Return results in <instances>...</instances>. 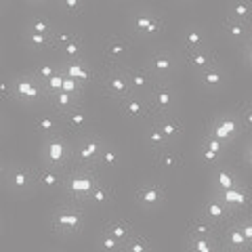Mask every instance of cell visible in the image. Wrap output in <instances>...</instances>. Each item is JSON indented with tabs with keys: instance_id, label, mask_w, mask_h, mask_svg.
<instances>
[{
	"instance_id": "obj_5",
	"label": "cell",
	"mask_w": 252,
	"mask_h": 252,
	"mask_svg": "<svg viewBox=\"0 0 252 252\" xmlns=\"http://www.w3.org/2000/svg\"><path fill=\"white\" fill-rule=\"evenodd\" d=\"M206 135L217 139L219 143H223L225 147H231L235 143V139L240 135H244L240 120H238V114H220L217 118H212L208 122Z\"/></svg>"
},
{
	"instance_id": "obj_27",
	"label": "cell",
	"mask_w": 252,
	"mask_h": 252,
	"mask_svg": "<svg viewBox=\"0 0 252 252\" xmlns=\"http://www.w3.org/2000/svg\"><path fill=\"white\" fill-rule=\"evenodd\" d=\"M181 46H183L185 53H191V51H202V49H208V36L202 28H187L183 30L181 34Z\"/></svg>"
},
{
	"instance_id": "obj_46",
	"label": "cell",
	"mask_w": 252,
	"mask_h": 252,
	"mask_svg": "<svg viewBox=\"0 0 252 252\" xmlns=\"http://www.w3.org/2000/svg\"><path fill=\"white\" fill-rule=\"evenodd\" d=\"M238 120H240V126L244 132H248V135H252V107L248 103H244L240 114H238Z\"/></svg>"
},
{
	"instance_id": "obj_29",
	"label": "cell",
	"mask_w": 252,
	"mask_h": 252,
	"mask_svg": "<svg viewBox=\"0 0 252 252\" xmlns=\"http://www.w3.org/2000/svg\"><path fill=\"white\" fill-rule=\"evenodd\" d=\"M185 63L189 65V69H193L195 74H200L202 69H206L210 65H215L217 63V57L215 53L208 49H202V51H191V53H185Z\"/></svg>"
},
{
	"instance_id": "obj_34",
	"label": "cell",
	"mask_w": 252,
	"mask_h": 252,
	"mask_svg": "<svg viewBox=\"0 0 252 252\" xmlns=\"http://www.w3.org/2000/svg\"><path fill=\"white\" fill-rule=\"evenodd\" d=\"M112 200H114V187L103 183V181H99L91 191V195L86 198L84 206H105V204H109Z\"/></svg>"
},
{
	"instance_id": "obj_7",
	"label": "cell",
	"mask_w": 252,
	"mask_h": 252,
	"mask_svg": "<svg viewBox=\"0 0 252 252\" xmlns=\"http://www.w3.org/2000/svg\"><path fill=\"white\" fill-rule=\"evenodd\" d=\"M145 67L149 69V74L154 76V80H162V82H168V78L177 72L179 67V59L177 55L168 51V49H158L147 57L145 61Z\"/></svg>"
},
{
	"instance_id": "obj_26",
	"label": "cell",
	"mask_w": 252,
	"mask_h": 252,
	"mask_svg": "<svg viewBox=\"0 0 252 252\" xmlns=\"http://www.w3.org/2000/svg\"><path fill=\"white\" fill-rule=\"evenodd\" d=\"M59 69L67 78L80 82L82 86H86L93 80V67L84 59H80V61H63V63H59Z\"/></svg>"
},
{
	"instance_id": "obj_38",
	"label": "cell",
	"mask_w": 252,
	"mask_h": 252,
	"mask_svg": "<svg viewBox=\"0 0 252 252\" xmlns=\"http://www.w3.org/2000/svg\"><path fill=\"white\" fill-rule=\"evenodd\" d=\"M215 235H219V229L215 225H210L206 219L195 217L191 223H189L187 238H215Z\"/></svg>"
},
{
	"instance_id": "obj_36",
	"label": "cell",
	"mask_w": 252,
	"mask_h": 252,
	"mask_svg": "<svg viewBox=\"0 0 252 252\" xmlns=\"http://www.w3.org/2000/svg\"><path fill=\"white\" fill-rule=\"evenodd\" d=\"M118 164H120V152H118L112 143H107V141H105V145H103V149H101V156L97 160V166H94V170H97V172H101V170H114V168H118Z\"/></svg>"
},
{
	"instance_id": "obj_23",
	"label": "cell",
	"mask_w": 252,
	"mask_h": 252,
	"mask_svg": "<svg viewBox=\"0 0 252 252\" xmlns=\"http://www.w3.org/2000/svg\"><path fill=\"white\" fill-rule=\"evenodd\" d=\"M225 149L227 147L223 143H219L217 139L204 135L202 143H200V160L206 164L208 168H215V166H219V164H220V160H223Z\"/></svg>"
},
{
	"instance_id": "obj_41",
	"label": "cell",
	"mask_w": 252,
	"mask_h": 252,
	"mask_svg": "<svg viewBox=\"0 0 252 252\" xmlns=\"http://www.w3.org/2000/svg\"><path fill=\"white\" fill-rule=\"evenodd\" d=\"M145 145H147V147H152V152H160V149L168 147L170 143L166 141V137H164L162 132L152 124V126L147 128V132H145Z\"/></svg>"
},
{
	"instance_id": "obj_57",
	"label": "cell",
	"mask_w": 252,
	"mask_h": 252,
	"mask_svg": "<svg viewBox=\"0 0 252 252\" xmlns=\"http://www.w3.org/2000/svg\"><path fill=\"white\" fill-rule=\"evenodd\" d=\"M4 9V2H0V11H2Z\"/></svg>"
},
{
	"instance_id": "obj_4",
	"label": "cell",
	"mask_w": 252,
	"mask_h": 252,
	"mask_svg": "<svg viewBox=\"0 0 252 252\" xmlns=\"http://www.w3.org/2000/svg\"><path fill=\"white\" fill-rule=\"evenodd\" d=\"M103 145H105V141L99 135H94V132H86V135L78 137L74 143V166L94 170Z\"/></svg>"
},
{
	"instance_id": "obj_19",
	"label": "cell",
	"mask_w": 252,
	"mask_h": 252,
	"mask_svg": "<svg viewBox=\"0 0 252 252\" xmlns=\"http://www.w3.org/2000/svg\"><path fill=\"white\" fill-rule=\"evenodd\" d=\"M219 195L220 200L227 204V208H229L235 217L244 215L248 208H250V202H252V195H250V189L246 183H242L240 187L231 189V191H225V193H215Z\"/></svg>"
},
{
	"instance_id": "obj_3",
	"label": "cell",
	"mask_w": 252,
	"mask_h": 252,
	"mask_svg": "<svg viewBox=\"0 0 252 252\" xmlns=\"http://www.w3.org/2000/svg\"><path fill=\"white\" fill-rule=\"evenodd\" d=\"M40 158L44 166H53L59 170H69L74 166V143L65 135H55L42 139Z\"/></svg>"
},
{
	"instance_id": "obj_22",
	"label": "cell",
	"mask_w": 252,
	"mask_h": 252,
	"mask_svg": "<svg viewBox=\"0 0 252 252\" xmlns=\"http://www.w3.org/2000/svg\"><path fill=\"white\" fill-rule=\"evenodd\" d=\"M128 53H130V44H128V40H126V38H122V36L109 38V40L105 42V49H103L105 61H107L112 67H120L122 63L126 61V57H128Z\"/></svg>"
},
{
	"instance_id": "obj_25",
	"label": "cell",
	"mask_w": 252,
	"mask_h": 252,
	"mask_svg": "<svg viewBox=\"0 0 252 252\" xmlns=\"http://www.w3.org/2000/svg\"><path fill=\"white\" fill-rule=\"evenodd\" d=\"M152 120H154V126H156V128L160 130L164 137H166L168 143H172V141H177L181 135H183V122H181L175 114L154 116Z\"/></svg>"
},
{
	"instance_id": "obj_16",
	"label": "cell",
	"mask_w": 252,
	"mask_h": 252,
	"mask_svg": "<svg viewBox=\"0 0 252 252\" xmlns=\"http://www.w3.org/2000/svg\"><path fill=\"white\" fill-rule=\"evenodd\" d=\"M120 109L124 118L128 120H137V122H143V120H149L154 118V112L149 107V101L145 94H137V93H130L120 101Z\"/></svg>"
},
{
	"instance_id": "obj_9",
	"label": "cell",
	"mask_w": 252,
	"mask_h": 252,
	"mask_svg": "<svg viewBox=\"0 0 252 252\" xmlns=\"http://www.w3.org/2000/svg\"><path fill=\"white\" fill-rule=\"evenodd\" d=\"M145 97L149 101V107H152L154 116H164V114H172V112H175L177 93H175V89H172V84L158 80Z\"/></svg>"
},
{
	"instance_id": "obj_17",
	"label": "cell",
	"mask_w": 252,
	"mask_h": 252,
	"mask_svg": "<svg viewBox=\"0 0 252 252\" xmlns=\"http://www.w3.org/2000/svg\"><path fill=\"white\" fill-rule=\"evenodd\" d=\"M210 183H212V193H225V191H231V189L240 187L244 181L240 179V175L229 166H215L212 168V177H210Z\"/></svg>"
},
{
	"instance_id": "obj_6",
	"label": "cell",
	"mask_w": 252,
	"mask_h": 252,
	"mask_svg": "<svg viewBox=\"0 0 252 252\" xmlns=\"http://www.w3.org/2000/svg\"><path fill=\"white\" fill-rule=\"evenodd\" d=\"M11 84H13V99H17L23 105H36L46 101L44 86L32 76V72L13 78Z\"/></svg>"
},
{
	"instance_id": "obj_32",
	"label": "cell",
	"mask_w": 252,
	"mask_h": 252,
	"mask_svg": "<svg viewBox=\"0 0 252 252\" xmlns=\"http://www.w3.org/2000/svg\"><path fill=\"white\" fill-rule=\"evenodd\" d=\"M223 32H225V36L229 38L231 42H235L238 46L244 44V40L250 36V32H252V26H248V23H242V21H235V19H227L223 21Z\"/></svg>"
},
{
	"instance_id": "obj_53",
	"label": "cell",
	"mask_w": 252,
	"mask_h": 252,
	"mask_svg": "<svg viewBox=\"0 0 252 252\" xmlns=\"http://www.w3.org/2000/svg\"><path fill=\"white\" fill-rule=\"evenodd\" d=\"M242 61L248 69H252V51H242Z\"/></svg>"
},
{
	"instance_id": "obj_40",
	"label": "cell",
	"mask_w": 252,
	"mask_h": 252,
	"mask_svg": "<svg viewBox=\"0 0 252 252\" xmlns=\"http://www.w3.org/2000/svg\"><path fill=\"white\" fill-rule=\"evenodd\" d=\"M26 32H34V34H46V36H53L57 28H55V23L46 17V15H34V17H30L28 26H26Z\"/></svg>"
},
{
	"instance_id": "obj_2",
	"label": "cell",
	"mask_w": 252,
	"mask_h": 252,
	"mask_svg": "<svg viewBox=\"0 0 252 252\" xmlns=\"http://www.w3.org/2000/svg\"><path fill=\"white\" fill-rule=\"evenodd\" d=\"M86 225V215L82 204L74 202H63L57 204L51 212V227L57 235H65V238H74Z\"/></svg>"
},
{
	"instance_id": "obj_24",
	"label": "cell",
	"mask_w": 252,
	"mask_h": 252,
	"mask_svg": "<svg viewBox=\"0 0 252 252\" xmlns=\"http://www.w3.org/2000/svg\"><path fill=\"white\" fill-rule=\"evenodd\" d=\"M126 76H128L130 93H137V94H147L149 91H152V86L156 84L154 76L149 74V69H147L145 65L126 69Z\"/></svg>"
},
{
	"instance_id": "obj_11",
	"label": "cell",
	"mask_w": 252,
	"mask_h": 252,
	"mask_svg": "<svg viewBox=\"0 0 252 252\" xmlns=\"http://www.w3.org/2000/svg\"><path fill=\"white\" fill-rule=\"evenodd\" d=\"M55 49L63 55V61H80L84 59V42L82 38L67 30H57L53 34Z\"/></svg>"
},
{
	"instance_id": "obj_31",
	"label": "cell",
	"mask_w": 252,
	"mask_h": 252,
	"mask_svg": "<svg viewBox=\"0 0 252 252\" xmlns=\"http://www.w3.org/2000/svg\"><path fill=\"white\" fill-rule=\"evenodd\" d=\"M46 103L51 105L53 112H57V114H65L69 112V109H74L78 105H82V99H78V97H72V94H67V93H53L46 97Z\"/></svg>"
},
{
	"instance_id": "obj_58",
	"label": "cell",
	"mask_w": 252,
	"mask_h": 252,
	"mask_svg": "<svg viewBox=\"0 0 252 252\" xmlns=\"http://www.w3.org/2000/svg\"><path fill=\"white\" fill-rule=\"evenodd\" d=\"M246 103H248V105H250V107H252V99H250V101H246Z\"/></svg>"
},
{
	"instance_id": "obj_50",
	"label": "cell",
	"mask_w": 252,
	"mask_h": 252,
	"mask_svg": "<svg viewBox=\"0 0 252 252\" xmlns=\"http://www.w3.org/2000/svg\"><path fill=\"white\" fill-rule=\"evenodd\" d=\"M0 97L2 99H13V84L9 80L0 82Z\"/></svg>"
},
{
	"instance_id": "obj_33",
	"label": "cell",
	"mask_w": 252,
	"mask_h": 252,
	"mask_svg": "<svg viewBox=\"0 0 252 252\" xmlns=\"http://www.w3.org/2000/svg\"><path fill=\"white\" fill-rule=\"evenodd\" d=\"M105 231L124 246V244L130 240V235L135 233V227H132L130 220H126V219H114V220H109V223H107Z\"/></svg>"
},
{
	"instance_id": "obj_42",
	"label": "cell",
	"mask_w": 252,
	"mask_h": 252,
	"mask_svg": "<svg viewBox=\"0 0 252 252\" xmlns=\"http://www.w3.org/2000/svg\"><path fill=\"white\" fill-rule=\"evenodd\" d=\"M122 252H152V242L141 233H132L130 240L122 246Z\"/></svg>"
},
{
	"instance_id": "obj_43",
	"label": "cell",
	"mask_w": 252,
	"mask_h": 252,
	"mask_svg": "<svg viewBox=\"0 0 252 252\" xmlns=\"http://www.w3.org/2000/svg\"><path fill=\"white\" fill-rule=\"evenodd\" d=\"M57 69H59L57 63H46V61H44V63H38V65L32 69V76H34L36 80L44 86V82L49 80V78H51L55 72H57Z\"/></svg>"
},
{
	"instance_id": "obj_8",
	"label": "cell",
	"mask_w": 252,
	"mask_h": 252,
	"mask_svg": "<svg viewBox=\"0 0 252 252\" xmlns=\"http://www.w3.org/2000/svg\"><path fill=\"white\" fill-rule=\"evenodd\" d=\"M128 26H130L132 32H135V36H139V38H156L164 32L166 21H164L160 15L152 13V11L139 9V11H135L130 15Z\"/></svg>"
},
{
	"instance_id": "obj_54",
	"label": "cell",
	"mask_w": 252,
	"mask_h": 252,
	"mask_svg": "<svg viewBox=\"0 0 252 252\" xmlns=\"http://www.w3.org/2000/svg\"><path fill=\"white\" fill-rule=\"evenodd\" d=\"M242 51H252V32H250V36L246 38V40H244V44L240 46V53Z\"/></svg>"
},
{
	"instance_id": "obj_37",
	"label": "cell",
	"mask_w": 252,
	"mask_h": 252,
	"mask_svg": "<svg viewBox=\"0 0 252 252\" xmlns=\"http://www.w3.org/2000/svg\"><path fill=\"white\" fill-rule=\"evenodd\" d=\"M23 40H26V46H28L30 51H36V53H46V51H53L55 49L53 36H46V34H34V32H26V34H23Z\"/></svg>"
},
{
	"instance_id": "obj_48",
	"label": "cell",
	"mask_w": 252,
	"mask_h": 252,
	"mask_svg": "<svg viewBox=\"0 0 252 252\" xmlns=\"http://www.w3.org/2000/svg\"><path fill=\"white\" fill-rule=\"evenodd\" d=\"M235 223H238L240 231L244 233V238H246L252 244V215H240V217H235Z\"/></svg>"
},
{
	"instance_id": "obj_28",
	"label": "cell",
	"mask_w": 252,
	"mask_h": 252,
	"mask_svg": "<svg viewBox=\"0 0 252 252\" xmlns=\"http://www.w3.org/2000/svg\"><path fill=\"white\" fill-rule=\"evenodd\" d=\"M198 76V82L204 86V89H208V91H219V89H223L225 82H227V74H225V69L219 65V63H215V65H210L206 69H202L200 74H195Z\"/></svg>"
},
{
	"instance_id": "obj_47",
	"label": "cell",
	"mask_w": 252,
	"mask_h": 252,
	"mask_svg": "<svg viewBox=\"0 0 252 252\" xmlns=\"http://www.w3.org/2000/svg\"><path fill=\"white\" fill-rule=\"evenodd\" d=\"M61 86H63V72H61V69H57V72H55V74L49 78V80L44 82L46 97H49V94H53V93H59Z\"/></svg>"
},
{
	"instance_id": "obj_56",
	"label": "cell",
	"mask_w": 252,
	"mask_h": 252,
	"mask_svg": "<svg viewBox=\"0 0 252 252\" xmlns=\"http://www.w3.org/2000/svg\"><path fill=\"white\" fill-rule=\"evenodd\" d=\"M219 252H233V250H229V248H225V246H220V250Z\"/></svg>"
},
{
	"instance_id": "obj_55",
	"label": "cell",
	"mask_w": 252,
	"mask_h": 252,
	"mask_svg": "<svg viewBox=\"0 0 252 252\" xmlns=\"http://www.w3.org/2000/svg\"><path fill=\"white\" fill-rule=\"evenodd\" d=\"M4 130H6V124H4V120H2V116H0V137L4 135Z\"/></svg>"
},
{
	"instance_id": "obj_44",
	"label": "cell",
	"mask_w": 252,
	"mask_h": 252,
	"mask_svg": "<svg viewBox=\"0 0 252 252\" xmlns=\"http://www.w3.org/2000/svg\"><path fill=\"white\" fill-rule=\"evenodd\" d=\"M97 248H99V252H122V244L116 238H112L107 231H103L97 240Z\"/></svg>"
},
{
	"instance_id": "obj_21",
	"label": "cell",
	"mask_w": 252,
	"mask_h": 252,
	"mask_svg": "<svg viewBox=\"0 0 252 252\" xmlns=\"http://www.w3.org/2000/svg\"><path fill=\"white\" fill-rule=\"evenodd\" d=\"M34 130L40 135L42 139H49V137H55V135H61L63 130V124H61V114L53 112H42L34 118Z\"/></svg>"
},
{
	"instance_id": "obj_52",
	"label": "cell",
	"mask_w": 252,
	"mask_h": 252,
	"mask_svg": "<svg viewBox=\"0 0 252 252\" xmlns=\"http://www.w3.org/2000/svg\"><path fill=\"white\" fill-rule=\"evenodd\" d=\"M244 162H246L248 166H252V137L246 143V147H244Z\"/></svg>"
},
{
	"instance_id": "obj_30",
	"label": "cell",
	"mask_w": 252,
	"mask_h": 252,
	"mask_svg": "<svg viewBox=\"0 0 252 252\" xmlns=\"http://www.w3.org/2000/svg\"><path fill=\"white\" fill-rule=\"evenodd\" d=\"M156 164L166 172H177L183 166V156H181L175 147L168 145V147L160 149V152H156Z\"/></svg>"
},
{
	"instance_id": "obj_10",
	"label": "cell",
	"mask_w": 252,
	"mask_h": 252,
	"mask_svg": "<svg viewBox=\"0 0 252 252\" xmlns=\"http://www.w3.org/2000/svg\"><path fill=\"white\" fill-rule=\"evenodd\" d=\"M101 89L109 99H116L118 103L130 94V84L128 76H126V67H109L105 76L101 78Z\"/></svg>"
},
{
	"instance_id": "obj_35",
	"label": "cell",
	"mask_w": 252,
	"mask_h": 252,
	"mask_svg": "<svg viewBox=\"0 0 252 252\" xmlns=\"http://www.w3.org/2000/svg\"><path fill=\"white\" fill-rule=\"evenodd\" d=\"M227 19H235L252 26V0H235L227 6Z\"/></svg>"
},
{
	"instance_id": "obj_12",
	"label": "cell",
	"mask_w": 252,
	"mask_h": 252,
	"mask_svg": "<svg viewBox=\"0 0 252 252\" xmlns=\"http://www.w3.org/2000/svg\"><path fill=\"white\" fill-rule=\"evenodd\" d=\"M200 217L206 219L210 225H215L217 229H223V227L227 223H231V220L235 219L233 212L227 208V204L219 198V195L212 193L210 198L202 204V210H200Z\"/></svg>"
},
{
	"instance_id": "obj_51",
	"label": "cell",
	"mask_w": 252,
	"mask_h": 252,
	"mask_svg": "<svg viewBox=\"0 0 252 252\" xmlns=\"http://www.w3.org/2000/svg\"><path fill=\"white\" fill-rule=\"evenodd\" d=\"M9 170H11V164L6 162L2 156H0V183H4V181H6V175H9Z\"/></svg>"
},
{
	"instance_id": "obj_59",
	"label": "cell",
	"mask_w": 252,
	"mask_h": 252,
	"mask_svg": "<svg viewBox=\"0 0 252 252\" xmlns=\"http://www.w3.org/2000/svg\"><path fill=\"white\" fill-rule=\"evenodd\" d=\"M51 252H61V250H51Z\"/></svg>"
},
{
	"instance_id": "obj_18",
	"label": "cell",
	"mask_w": 252,
	"mask_h": 252,
	"mask_svg": "<svg viewBox=\"0 0 252 252\" xmlns=\"http://www.w3.org/2000/svg\"><path fill=\"white\" fill-rule=\"evenodd\" d=\"M219 242L220 246L229 248L233 252H252V244L244 238V233L240 231L238 223H235V219L231 223H227L223 229H220V235H219Z\"/></svg>"
},
{
	"instance_id": "obj_45",
	"label": "cell",
	"mask_w": 252,
	"mask_h": 252,
	"mask_svg": "<svg viewBox=\"0 0 252 252\" xmlns=\"http://www.w3.org/2000/svg\"><path fill=\"white\" fill-rule=\"evenodd\" d=\"M61 91H63V93H67V94H72V97L82 99L84 86H82L80 82H76V80H72V78H67L65 74H63V86H61Z\"/></svg>"
},
{
	"instance_id": "obj_49",
	"label": "cell",
	"mask_w": 252,
	"mask_h": 252,
	"mask_svg": "<svg viewBox=\"0 0 252 252\" xmlns=\"http://www.w3.org/2000/svg\"><path fill=\"white\" fill-rule=\"evenodd\" d=\"M57 9L65 11V13H80V11L84 9V6H82L80 0H63V2H59V4H57Z\"/></svg>"
},
{
	"instance_id": "obj_20",
	"label": "cell",
	"mask_w": 252,
	"mask_h": 252,
	"mask_svg": "<svg viewBox=\"0 0 252 252\" xmlns=\"http://www.w3.org/2000/svg\"><path fill=\"white\" fill-rule=\"evenodd\" d=\"M34 179H36V187L44 189V191H61L63 179H65V170L40 164L38 168H34Z\"/></svg>"
},
{
	"instance_id": "obj_15",
	"label": "cell",
	"mask_w": 252,
	"mask_h": 252,
	"mask_svg": "<svg viewBox=\"0 0 252 252\" xmlns=\"http://www.w3.org/2000/svg\"><path fill=\"white\" fill-rule=\"evenodd\" d=\"M61 124H63V130L69 132V135L82 137L86 132H91L93 118H91V112L84 105H78L74 109H69V112L61 114Z\"/></svg>"
},
{
	"instance_id": "obj_14",
	"label": "cell",
	"mask_w": 252,
	"mask_h": 252,
	"mask_svg": "<svg viewBox=\"0 0 252 252\" xmlns=\"http://www.w3.org/2000/svg\"><path fill=\"white\" fill-rule=\"evenodd\" d=\"M4 185L13 193H30L32 189H36L34 168H30L28 164H11V170L6 175Z\"/></svg>"
},
{
	"instance_id": "obj_39",
	"label": "cell",
	"mask_w": 252,
	"mask_h": 252,
	"mask_svg": "<svg viewBox=\"0 0 252 252\" xmlns=\"http://www.w3.org/2000/svg\"><path fill=\"white\" fill-rule=\"evenodd\" d=\"M187 250L189 252H219L220 250L219 235H215V238H187Z\"/></svg>"
},
{
	"instance_id": "obj_1",
	"label": "cell",
	"mask_w": 252,
	"mask_h": 252,
	"mask_svg": "<svg viewBox=\"0 0 252 252\" xmlns=\"http://www.w3.org/2000/svg\"><path fill=\"white\" fill-rule=\"evenodd\" d=\"M101 181L99 172L93 170V168H78V166H72L67 172H65V179H63V185H61V193L65 195L67 202H74V204H82L86 198L91 195V191L94 189Z\"/></svg>"
},
{
	"instance_id": "obj_13",
	"label": "cell",
	"mask_w": 252,
	"mask_h": 252,
	"mask_svg": "<svg viewBox=\"0 0 252 252\" xmlns=\"http://www.w3.org/2000/svg\"><path fill=\"white\" fill-rule=\"evenodd\" d=\"M135 200L143 210H156L166 200V189L158 181H143L135 191Z\"/></svg>"
}]
</instances>
